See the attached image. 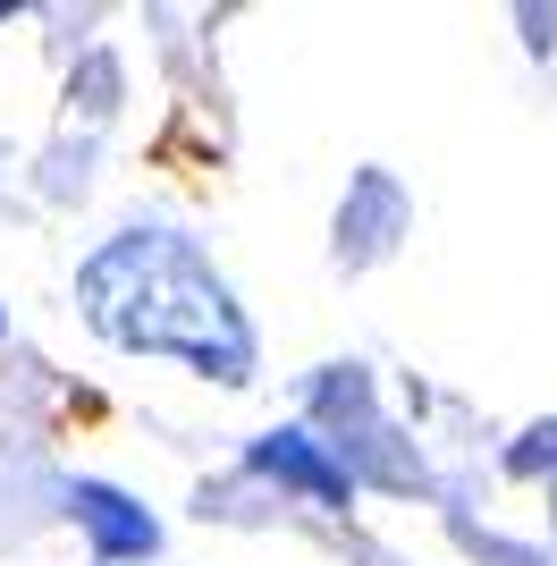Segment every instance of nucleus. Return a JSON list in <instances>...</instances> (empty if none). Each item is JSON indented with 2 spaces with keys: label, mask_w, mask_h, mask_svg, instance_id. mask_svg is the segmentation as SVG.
I'll return each instance as SVG.
<instances>
[{
  "label": "nucleus",
  "mask_w": 557,
  "mask_h": 566,
  "mask_svg": "<svg viewBox=\"0 0 557 566\" xmlns=\"http://www.w3.org/2000/svg\"><path fill=\"white\" fill-rule=\"evenodd\" d=\"M85 296L93 331L118 338V347H144V355H186L220 380H245L254 364V338L237 322L229 287L211 280V262L186 245V237H118L85 262Z\"/></svg>",
  "instance_id": "obj_1"
},
{
  "label": "nucleus",
  "mask_w": 557,
  "mask_h": 566,
  "mask_svg": "<svg viewBox=\"0 0 557 566\" xmlns=\"http://www.w3.org/2000/svg\"><path fill=\"white\" fill-rule=\"evenodd\" d=\"M76 524L102 542V558H118V549H153V516H136V507H127L118 491H102V482H76Z\"/></svg>",
  "instance_id": "obj_2"
},
{
  "label": "nucleus",
  "mask_w": 557,
  "mask_h": 566,
  "mask_svg": "<svg viewBox=\"0 0 557 566\" xmlns=\"http://www.w3.org/2000/svg\"><path fill=\"white\" fill-rule=\"evenodd\" d=\"M254 465L278 473V482H304L313 499H347V473L329 465V457H313V440H304V431H271V440L254 449Z\"/></svg>",
  "instance_id": "obj_3"
}]
</instances>
